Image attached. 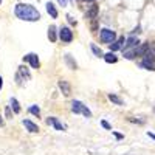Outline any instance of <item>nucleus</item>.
<instances>
[{
	"label": "nucleus",
	"mask_w": 155,
	"mask_h": 155,
	"mask_svg": "<svg viewBox=\"0 0 155 155\" xmlns=\"http://www.w3.org/2000/svg\"><path fill=\"white\" fill-rule=\"evenodd\" d=\"M98 5H92V8H90V11L87 12V17H90V19H95L96 16H98Z\"/></svg>",
	"instance_id": "obj_19"
},
{
	"label": "nucleus",
	"mask_w": 155,
	"mask_h": 155,
	"mask_svg": "<svg viewBox=\"0 0 155 155\" xmlns=\"http://www.w3.org/2000/svg\"><path fill=\"white\" fill-rule=\"evenodd\" d=\"M6 116H11V110H9V107H6Z\"/></svg>",
	"instance_id": "obj_29"
},
{
	"label": "nucleus",
	"mask_w": 155,
	"mask_h": 155,
	"mask_svg": "<svg viewBox=\"0 0 155 155\" xmlns=\"http://www.w3.org/2000/svg\"><path fill=\"white\" fill-rule=\"evenodd\" d=\"M14 14L17 19L25 22H37L41 19V12L30 3H17L14 8Z\"/></svg>",
	"instance_id": "obj_1"
},
{
	"label": "nucleus",
	"mask_w": 155,
	"mask_h": 155,
	"mask_svg": "<svg viewBox=\"0 0 155 155\" xmlns=\"http://www.w3.org/2000/svg\"><path fill=\"white\" fill-rule=\"evenodd\" d=\"M138 44H140V41H138V37H135V34H132V36H129L126 41H124V44H123V51L124 50H129V48H137L138 47Z\"/></svg>",
	"instance_id": "obj_7"
},
{
	"label": "nucleus",
	"mask_w": 155,
	"mask_h": 155,
	"mask_svg": "<svg viewBox=\"0 0 155 155\" xmlns=\"http://www.w3.org/2000/svg\"><path fill=\"white\" fill-rule=\"evenodd\" d=\"M0 3H2V0H0Z\"/></svg>",
	"instance_id": "obj_32"
},
{
	"label": "nucleus",
	"mask_w": 155,
	"mask_h": 155,
	"mask_svg": "<svg viewBox=\"0 0 155 155\" xmlns=\"http://www.w3.org/2000/svg\"><path fill=\"white\" fill-rule=\"evenodd\" d=\"M30 78H31V74H30L28 68L25 67V65H20L19 70H17V73H16V82H17L19 85H22V82H23L25 79H30Z\"/></svg>",
	"instance_id": "obj_5"
},
{
	"label": "nucleus",
	"mask_w": 155,
	"mask_h": 155,
	"mask_svg": "<svg viewBox=\"0 0 155 155\" xmlns=\"http://www.w3.org/2000/svg\"><path fill=\"white\" fill-rule=\"evenodd\" d=\"M101 126L104 127V129H107V130H112V126H110L107 121H101Z\"/></svg>",
	"instance_id": "obj_23"
},
{
	"label": "nucleus",
	"mask_w": 155,
	"mask_h": 155,
	"mask_svg": "<svg viewBox=\"0 0 155 155\" xmlns=\"http://www.w3.org/2000/svg\"><path fill=\"white\" fill-rule=\"evenodd\" d=\"M59 39H61L64 44H70L73 41V31L68 27H62L59 30Z\"/></svg>",
	"instance_id": "obj_6"
},
{
	"label": "nucleus",
	"mask_w": 155,
	"mask_h": 155,
	"mask_svg": "<svg viewBox=\"0 0 155 155\" xmlns=\"http://www.w3.org/2000/svg\"><path fill=\"white\" fill-rule=\"evenodd\" d=\"M123 44H124V37H120L118 41H113L110 44V51H118L123 48Z\"/></svg>",
	"instance_id": "obj_12"
},
{
	"label": "nucleus",
	"mask_w": 155,
	"mask_h": 155,
	"mask_svg": "<svg viewBox=\"0 0 155 155\" xmlns=\"http://www.w3.org/2000/svg\"><path fill=\"white\" fill-rule=\"evenodd\" d=\"M109 99L113 102V104H116V106H123V104H124L123 99H121L120 96H116L115 93H109Z\"/></svg>",
	"instance_id": "obj_18"
},
{
	"label": "nucleus",
	"mask_w": 155,
	"mask_h": 155,
	"mask_svg": "<svg viewBox=\"0 0 155 155\" xmlns=\"http://www.w3.org/2000/svg\"><path fill=\"white\" fill-rule=\"evenodd\" d=\"M90 48H92V51H93V53H95L98 58H102V56H104V53L101 51V48H98L95 44H92V45H90Z\"/></svg>",
	"instance_id": "obj_21"
},
{
	"label": "nucleus",
	"mask_w": 155,
	"mask_h": 155,
	"mask_svg": "<svg viewBox=\"0 0 155 155\" xmlns=\"http://www.w3.org/2000/svg\"><path fill=\"white\" fill-rule=\"evenodd\" d=\"M65 62L68 64V67H70L71 70H76V68H78V64H76V61H73L70 54H65Z\"/></svg>",
	"instance_id": "obj_20"
},
{
	"label": "nucleus",
	"mask_w": 155,
	"mask_h": 155,
	"mask_svg": "<svg viewBox=\"0 0 155 155\" xmlns=\"http://www.w3.org/2000/svg\"><path fill=\"white\" fill-rule=\"evenodd\" d=\"M3 124H5V123H3V120H2V116H0V127H2Z\"/></svg>",
	"instance_id": "obj_30"
},
{
	"label": "nucleus",
	"mask_w": 155,
	"mask_h": 155,
	"mask_svg": "<svg viewBox=\"0 0 155 155\" xmlns=\"http://www.w3.org/2000/svg\"><path fill=\"white\" fill-rule=\"evenodd\" d=\"M22 123H23L25 129H27L28 132H31V134H36V132H39V126H37V124H34L33 121H30V120H23Z\"/></svg>",
	"instance_id": "obj_10"
},
{
	"label": "nucleus",
	"mask_w": 155,
	"mask_h": 155,
	"mask_svg": "<svg viewBox=\"0 0 155 155\" xmlns=\"http://www.w3.org/2000/svg\"><path fill=\"white\" fill-rule=\"evenodd\" d=\"M147 137H149V138H152V140H155V135H153V134H150V132H147Z\"/></svg>",
	"instance_id": "obj_28"
},
{
	"label": "nucleus",
	"mask_w": 155,
	"mask_h": 155,
	"mask_svg": "<svg viewBox=\"0 0 155 155\" xmlns=\"http://www.w3.org/2000/svg\"><path fill=\"white\" fill-rule=\"evenodd\" d=\"M28 112H30L31 115H34V116H39V115H41V109H39L37 106H31V107L28 109Z\"/></svg>",
	"instance_id": "obj_22"
},
{
	"label": "nucleus",
	"mask_w": 155,
	"mask_h": 155,
	"mask_svg": "<svg viewBox=\"0 0 155 155\" xmlns=\"http://www.w3.org/2000/svg\"><path fill=\"white\" fill-rule=\"evenodd\" d=\"M23 61L28 62L31 68H39V67H41V62H39V58H37L36 53H30L27 56H23Z\"/></svg>",
	"instance_id": "obj_8"
},
{
	"label": "nucleus",
	"mask_w": 155,
	"mask_h": 155,
	"mask_svg": "<svg viewBox=\"0 0 155 155\" xmlns=\"http://www.w3.org/2000/svg\"><path fill=\"white\" fill-rule=\"evenodd\" d=\"M59 88L62 90V93L65 95V96H68V95L71 93V85H70L67 81H64V79L59 81Z\"/></svg>",
	"instance_id": "obj_11"
},
{
	"label": "nucleus",
	"mask_w": 155,
	"mask_h": 155,
	"mask_svg": "<svg viewBox=\"0 0 155 155\" xmlns=\"http://www.w3.org/2000/svg\"><path fill=\"white\" fill-rule=\"evenodd\" d=\"M47 123H48L50 126H53L56 130H61V132L65 130V126H64L62 123H59V120L54 118V116H50V118H47Z\"/></svg>",
	"instance_id": "obj_9"
},
{
	"label": "nucleus",
	"mask_w": 155,
	"mask_h": 155,
	"mask_svg": "<svg viewBox=\"0 0 155 155\" xmlns=\"http://www.w3.org/2000/svg\"><path fill=\"white\" fill-rule=\"evenodd\" d=\"M67 19H68V22H70L71 25H76V20H74V19H73L71 16H67Z\"/></svg>",
	"instance_id": "obj_25"
},
{
	"label": "nucleus",
	"mask_w": 155,
	"mask_h": 155,
	"mask_svg": "<svg viewBox=\"0 0 155 155\" xmlns=\"http://www.w3.org/2000/svg\"><path fill=\"white\" fill-rule=\"evenodd\" d=\"M113 135H115L116 138H118V140H123V135H121V134H118V132H113Z\"/></svg>",
	"instance_id": "obj_26"
},
{
	"label": "nucleus",
	"mask_w": 155,
	"mask_h": 155,
	"mask_svg": "<svg viewBox=\"0 0 155 155\" xmlns=\"http://www.w3.org/2000/svg\"><path fill=\"white\" fill-rule=\"evenodd\" d=\"M79 2H93V0H79Z\"/></svg>",
	"instance_id": "obj_31"
},
{
	"label": "nucleus",
	"mask_w": 155,
	"mask_h": 155,
	"mask_svg": "<svg viewBox=\"0 0 155 155\" xmlns=\"http://www.w3.org/2000/svg\"><path fill=\"white\" fill-rule=\"evenodd\" d=\"M99 37H101V41L104 42V44L110 45L115 39H116V34H115V31H112V30H109V28H102L101 33H99Z\"/></svg>",
	"instance_id": "obj_4"
},
{
	"label": "nucleus",
	"mask_w": 155,
	"mask_h": 155,
	"mask_svg": "<svg viewBox=\"0 0 155 155\" xmlns=\"http://www.w3.org/2000/svg\"><path fill=\"white\" fill-rule=\"evenodd\" d=\"M9 107L12 109V112L14 113H20V106H19V101L16 99V98H11V101H9Z\"/></svg>",
	"instance_id": "obj_17"
},
{
	"label": "nucleus",
	"mask_w": 155,
	"mask_h": 155,
	"mask_svg": "<svg viewBox=\"0 0 155 155\" xmlns=\"http://www.w3.org/2000/svg\"><path fill=\"white\" fill-rule=\"evenodd\" d=\"M102 58H104V61H106L107 64H115L116 61H118V58L115 56V53H113V51H110V53H106V54L102 56Z\"/></svg>",
	"instance_id": "obj_16"
},
{
	"label": "nucleus",
	"mask_w": 155,
	"mask_h": 155,
	"mask_svg": "<svg viewBox=\"0 0 155 155\" xmlns=\"http://www.w3.org/2000/svg\"><path fill=\"white\" fill-rule=\"evenodd\" d=\"M149 50V44L147 42H144V44H138V47L135 48V53H137V56H143L144 53H146V51Z\"/></svg>",
	"instance_id": "obj_14"
},
{
	"label": "nucleus",
	"mask_w": 155,
	"mask_h": 155,
	"mask_svg": "<svg viewBox=\"0 0 155 155\" xmlns=\"http://www.w3.org/2000/svg\"><path fill=\"white\" fill-rule=\"evenodd\" d=\"M58 28L54 27V25H51V27L48 28V39H50V42H56L58 41V31H56Z\"/></svg>",
	"instance_id": "obj_15"
},
{
	"label": "nucleus",
	"mask_w": 155,
	"mask_h": 155,
	"mask_svg": "<svg viewBox=\"0 0 155 155\" xmlns=\"http://www.w3.org/2000/svg\"><path fill=\"white\" fill-rule=\"evenodd\" d=\"M45 8H47V12L53 17V19H58V9H56V6L51 3V2H48L47 5H45Z\"/></svg>",
	"instance_id": "obj_13"
},
{
	"label": "nucleus",
	"mask_w": 155,
	"mask_h": 155,
	"mask_svg": "<svg viewBox=\"0 0 155 155\" xmlns=\"http://www.w3.org/2000/svg\"><path fill=\"white\" fill-rule=\"evenodd\" d=\"M58 3H59L61 6H67V3H68V0H58Z\"/></svg>",
	"instance_id": "obj_24"
},
{
	"label": "nucleus",
	"mask_w": 155,
	"mask_h": 155,
	"mask_svg": "<svg viewBox=\"0 0 155 155\" xmlns=\"http://www.w3.org/2000/svg\"><path fill=\"white\" fill-rule=\"evenodd\" d=\"M71 112L74 113V115H84L85 118H92V112H90V109L84 104V102H81V101H78V99H74L73 102H71Z\"/></svg>",
	"instance_id": "obj_3"
},
{
	"label": "nucleus",
	"mask_w": 155,
	"mask_h": 155,
	"mask_svg": "<svg viewBox=\"0 0 155 155\" xmlns=\"http://www.w3.org/2000/svg\"><path fill=\"white\" fill-rule=\"evenodd\" d=\"M2 87H3V78L0 76V90H2Z\"/></svg>",
	"instance_id": "obj_27"
},
{
	"label": "nucleus",
	"mask_w": 155,
	"mask_h": 155,
	"mask_svg": "<svg viewBox=\"0 0 155 155\" xmlns=\"http://www.w3.org/2000/svg\"><path fill=\"white\" fill-rule=\"evenodd\" d=\"M140 67L144 70H150V71L155 70V53L150 48L143 54V61L140 62Z\"/></svg>",
	"instance_id": "obj_2"
}]
</instances>
